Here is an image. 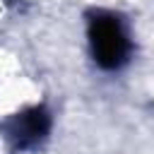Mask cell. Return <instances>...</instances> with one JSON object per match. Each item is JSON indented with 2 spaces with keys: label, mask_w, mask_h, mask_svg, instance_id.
Instances as JSON below:
<instances>
[{
  "label": "cell",
  "mask_w": 154,
  "mask_h": 154,
  "mask_svg": "<svg viewBox=\"0 0 154 154\" xmlns=\"http://www.w3.org/2000/svg\"><path fill=\"white\" fill-rule=\"evenodd\" d=\"M89 46L99 67L118 70L130 55V41L116 14L96 12L89 17Z\"/></svg>",
  "instance_id": "cell-1"
},
{
  "label": "cell",
  "mask_w": 154,
  "mask_h": 154,
  "mask_svg": "<svg viewBox=\"0 0 154 154\" xmlns=\"http://www.w3.org/2000/svg\"><path fill=\"white\" fill-rule=\"evenodd\" d=\"M48 128H51V116L43 106H31L5 123V132L17 149H26L41 142L48 135Z\"/></svg>",
  "instance_id": "cell-2"
}]
</instances>
